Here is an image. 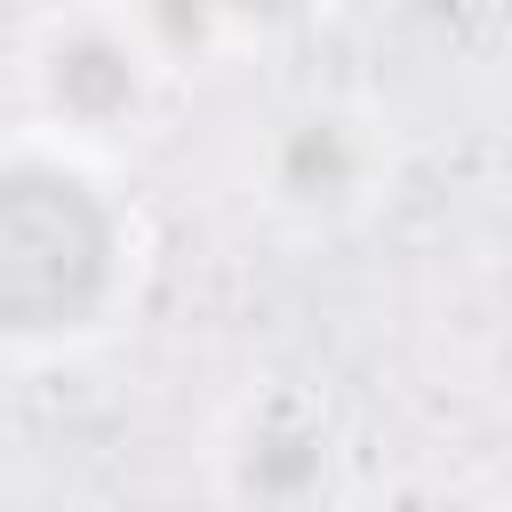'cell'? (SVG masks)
I'll return each instance as SVG.
<instances>
[{"instance_id":"5","label":"cell","mask_w":512,"mask_h":512,"mask_svg":"<svg viewBox=\"0 0 512 512\" xmlns=\"http://www.w3.org/2000/svg\"><path fill=\"white\" fill-rule=\"evenodd\" d=\"M344 0H144L160 40L184 56H280L304 48Z\"/></svg>"},{"instance_id":"6","label":"cell","mask_w":512,"mask_h":512,"mask_svg":"<svg viewBox=\"0 0 512 512\" xmlns=\"http://www.w3.org/2000/svg\"><path fill=\"white\" fill-rule=\"evenodd\" d=\"M368 512H504V496L488 480H472V472H408Z\"/></svg>"},{"instance_id":"1","label":"cell","mask_w":512,"mask_h":512,"mask_svg":"<svg viewBox=\"0 0 512 512\" xmlns=\"http://www.w3.org/2000/svg\"><path fill=\"white\" fill-rule=\"evenodd\" d=\"M144 216L112 160L56 136H0V360L56 368L120 336L144 296Z\"/></svg>"},{"instance_id":"2","label":"cell","mask_w":512,"mask_h":512,"mask_svg":"<svg viewBox=\"0 0 512 512\" xmlns=\"http://www.w3.org/2000/svg\"><path fill=\"white\" fill-rule=\"evenodd\" d=\"M176 72L184 64L160 40V24L144 16V0H64V8L32 16L24 48H16L24 128L56 136L72 152L120 160L128 144H144L160 128Z\"/></svg>"},{"instance_id":"4","label":"cell","mask_w":512,"mask_h":512,"mask_svg":"<svg viewBox=\"0 0 512 512\" xmlns=\"http://www.w3.org/2000/svg\"><path fill=\"white\" fill-rule=\"evenodd\" d=\"M344 464H352V448H344L336 408L296 376L240 384L200 440L216 512H336Z\"/></svg>"},{"instance_id":"3","label":"cell","mask_w":512,"mask_h":512,"mask_svg":"<svg viewBox=\"0 0 512 512\" xmlns=\"http://www.w3.org/2000/svg\"><path fill=\"white\" fill-rule=\"evenodd\" d=\"M400 184V136L368 96H288L248 144V208L296 248L352 240Z\"/></svg>"}]
</instances>
